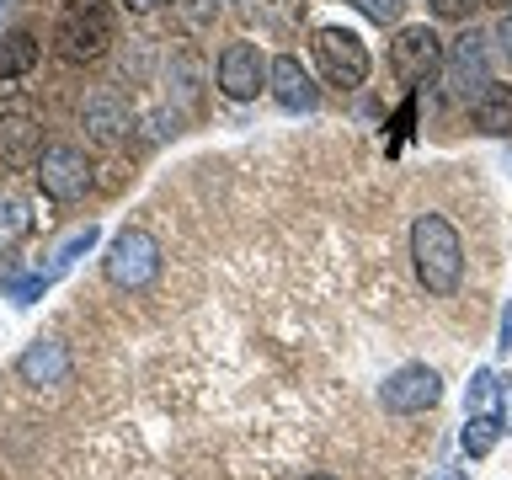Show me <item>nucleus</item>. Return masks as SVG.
<instances>
[{"label":"nucleus","instance_id":"nucleus-1","mask_svg":"<svg viewBox=\"0 0 512 480\" xmlns=\"http://www.w3.org/2000/svg\"><path fill=\"white\" fill-rule=\"evenodd\" d=\"M411 267H416V278H422L427 294H438V299H448L459 288V278H464V240H459V230L443 214H422L411 224Z\"/></svg>","mask_w":512,"mask_h":480},{"label":"nucleus","instance_id":"nucleus-2","mask_svg":"<svg viewBox=\"0 0 512 480\" xmlns=\"http://www.w3.org/2000/svg\"><path fill=\"white\" fill-rule=\"evenodd\" d=\"M107 43H112V6L107 0H70V6L59 11V27H54L59 59L91 64V59L107 54Z\"/></svg>","mask_w":512,"mask_h":480},{"label":"nucleus","instance_id":"nucleus-3","mask_svg":"<svg viewBox=\"0 0 512 480\" xmlns=\"http://www.w3.org/2000/svg\"><path fill=\"white\" fill-rule=\"evenodd\" d=\"M102 272H107V283L118 288V294H139V288H150L160 278V240L150 230H139V224H134V230H123L107 246Z\"/></svg>","mask_w":512,"mask_h":480},{"label":"nucleus","instance_id":"nucleus-4","mask_svg":"<svg viewBox=\"0 0 512 480\" xmlns=\"http://www.w3.org/2000/svg\"><path fill=\"white\" fill-rule=\"evenodd\" d=\"M443 86L459 96V102H475L480 91L491 86V38L480 27H464L454 48L443 59Z\"/></svg>","mask_w":512,"mask_h":480},{"label":"nucleus","instance_id":"nucleus-5","mask_svg":"<svg viewBox=\"0 0 512 480\" xmlns=\"http://www.w3.org/2000/svg\"><path fill=\"white\" fill-rule=\"evenodd\" d=\"M315 64L326 75V86H342V91H358L368 80V48L358 32L347 27H320L315 32Z\"/></svg>","mask_w":512,"mask_h":480},{"label":"nucleus","instance_id":"nucleus-6","mask_svg":"<svg viewBox=\"0 0 512 480\" xmlns=\"http://www.w3.org/2000/svg\"><path fill=\"white\" fill-rule=\"evenodd\" d=\"M32 171H38V187L54 203H75V198H86V187H91V160L80 144H43V155L32 160Z\"/></svg>","mask_w":512,"mask_h":480},{"label":"nucleus","instance_id":"nucleus-7","mask_svg":"<svg viewBox=\"0 0 512 480\" xmlns=\"http://www.w3.org/2000/svg\"><path fill=\"white\" fill-rule=\"evenodd\" d=\"M443 59H448V48L427 22L400 27L395 43H390V70H395V80H406V86H427L432 75H443Z\"/></svg>","mask_w":512,"mask_h":480},{"label":"nucleus","instance_id":"nucleus-8","mask_svg":"<svg viewBox=\"0 0 512 480\" xmlns=\"http://www.w3.org/2000/svg\"><path fill=\"white\" fill-rule=\"evenodd\" d=\"M438 400H443V379H438V368H427V363H406L379 384V406L395 411V416H422V411L438 406Z\"/></svg>","mask_w":512,"mask_h":480},{"label":"nucleus","instance_id":"nucleus-9","mask_svg":"<svg viewBox=\"0 0 512 480\" xmlns=\"http://www.w3.org/2000/svg\"><path fill=\"white\" fill-rule=\"evenodd\" d=\"M267 70L272 64L262 59L256 43H224V54L214 64V80H219V91L230 96V102H251V96L267 86Z\"/></svg>","mask_w":512,"mask_h":480},{"label":"nucleus","instance_id":"nucleus-10","mask_svg":"<svg viewBox=\"0 0 512 480\" xmlns=\"http://www.w3.org/2000/svg\"><path fill=\"white\" fill-rule=\"evenodd\" d=\"M267 86H272V102L283 112H315L320 107V86L310 80V70L294 59V54H278L267 70Z\"/></svg>","mask_w":512,"mask_h":480},{"label":"nucleus","instance_id":"nucleus-11","mask_svg":"<svg viewBox=\"0 0 512 480\" xmlns=\"http://www.w3.org/2000/svg\"><path fill=\"white\" fill-rule=\"evenodd\" d=\"M16 379L22 384H64L70 379V347L64 342H54V336H48V342H32L22 358H16Z\"/></svg>","mask_w":512,"mask_h":480},{"label":"nucleus","instance_id":"nucleus-12","mask_svg":"<svg viewBox=\"0 0 512 480\" xmlns=\"http://www.w3.org/2000/svg\"><path fill=\"white\" fill-rule=\"evenodd\" d=\"M80 123L91 128L96 139H123L128 128H134V112H128V102L112 86H102V91H91L86 96V107H80Z\"/></svg>","mask_w":512,"mask_h":480},{"label":"nucleus","instance_id":"nucleus-13","mask_svg":"<svg viewBox=\"0 0 512 480\" xmlns=\"http://www.w3.org/2000/svg\"><path fill=\"white\" fill-rule=\"evenodd\" d=\"M38 155H43V128L27 112H0V160L22 166V160H38Z\"/></svg>","mask_w":512,"mask_h":480},{"label":"nucleus","instance_id":"nucleus-14","mask_svg":"<svg viewBox=\"0 0 512 480\" xmlns=\"http://www.w3.org/2000/svg\"><path fill=\"white\" fill-rule=\"evenodd\" d=\"M470 123L480 128V134H491V139H507L512 134V86L491 80V86L470 102Z\"/></svg>","mask_w":512,"mask_h":480},{"label":"nucleus","instance_id":"nucleus-15","mask_svg":"<svg viewBox=\"0 0 512 480\" xmlns=\"http://www.w3.org/2000/svg\"><path fill=\"white\" fill-rule=\"evenodd\" d=\"M304 11H310V0H251L256 27H267V32H299Z\"/></svg>","mask_w":512,"mask_h":480},{"label":"nucleus","instance_id":"nucleus-16","mask_svg":"<svg viewBox=\"0 0 512 480\" xmlns=\"http://www.w3.org/2000/svg\"><path fill=\"white\" fill-rule=\"evenodd\" d=\"M38 54H43V43L32 38V32H11V38H0V80L27 75L32 64H38Z\"/></svg>","mask_w":512,"mask_h":480},{"label":"nucleus","instance_id":"nucleus-17","mask_svg":"<svg viewBox=\"0 0 512 480\" xmlns=\"http://www.w3.org/2000/svg\"><path fill=\"white\" fill-rule=\"evenodd\" d=\"M27 230H32V203H27V198H11V192H6V198H0V256L22 246Z\"/></svg>","mask_w":512,"mask_h":480},{"label":"nucleus","instance_id":"nucleus-18","mask_svg":"<svg viewBox=\"0 0 512 480\" xmlns=\"http://www.w3.org/2000/svg\"><path fill=\"white\" fill-rule=\"evenodd\" d=\"M91 246H96V224H80V230H70V235H64V240H59L54 251H48V267H38V272H43L48 283H54L59 272L70 267L75 256H80V251H91Z\"/></svg>","mask_w":512,"mask_h":480},{"label":"nucleus","instance_id":"nucleus-19","mask_svg":"<svg viewBox=\"0 0 512 480\" xmlns=\"http://www.w3.org/2000/svg\"><path fill=\"white\" fill-rule=\"evenodd\" d=\"M464 400H470V416H496V406H502V374H496V368H480Z\"/></svg>","mask_w":512,"mask_h":480},{"label":"nucleus","instance_id":"nucleus-20","mask_svg":"<svg viewBox=\"0 0 512 480\" xmlns=\"http://www.w3.org/2000/svg\"><path fill=\"white\" fill-rule=\"evenodd\" d=\"M496 432H502V422H496V416H470V422H464V432H459L464 454H470V459H486L491 448H496Z\"/></svg>","mask_w":512,"mask_h":480},{"label":"nucleus","instance_id":"nucleus-21","mask_svg":"<svg viewBox=\"0 0 512 480\" xmlns=\"http://www.w3.org/2000/svg\"><path fill=\"white\" fill-rule=\"evenodd\" d=\"M347 6H358L374 27H395L400 11H406V0H347Z\"/></svg>","mask_w":512,"mask_h":480},{"label":"nucleus","instance_id":"nucleus-22","mask_svg":"<svg viewBox=\"0 0 512 480\" xmlns=\"http://www.w3.org/2000/svg\"><path fill=\"white\" fill-rule=\"evenodd\" d=\"M0 288H6L16 304H32V299L48 288V278H43V272H32V278H0Z\"/></svg>","mask_w":512,"mask_h":480},{"label":"nucleus","instance_id":"nucleus-23","mask_svg":"<svg viewBox=\"0 0 512 480\" xmlns=\"http://www.w3.org/2000/svg\"><path fill=\"white\" fill-rule=\"evenodd\" d=\"M427 6H432V16H443V22H459V16H470L475 0H427Z\"/></svg>","mask_w":512,"mask_h":480},{"label":"nucleus","instance_id":"nucleus-24","mask_svg":"<svg viewBox=\"0 0 512 480\" xmlns=\"http://www.w3.org/2000/svg\"><path fill=\"white\" fill-rule=\"evenodd\" d=\"M496 352H512V304L502 310V336H496Z\"/></svg>","mask_w":512,"mask_h":480},{"label":"nucleus","instance_id":"nucleus-25","mask_svg":"<svg viewBox=\"0 0 512 480\" xmlns=\"http://www.w3.org/2000/svg\"><path fill=\"white\" fill-rule=\"evenodd\" d=\"M496 43H502V54L512 59V16H502V27H496Z\"/></svg>","mask_w":512,"mask_h":480},{"label":"nucleus","instance_id":"nucleus-26","mask_svg":"<svg viewBox=\"0 0 512 480\" xmlns=\"http://www.w3.org/2000/svg\"><path fill=\"white\" fill-rule=\"evenodd\" d=\"M427 480H470V470H432Z\"/></svg>","mask_w":512,"mask_h":480},{"label":"nucleus","instance_id":"nucleus-27","mask_svg":"<svg viewBox=\"0 0 512 480\" xmlns=\"http://www.w3.org/2000/svg\"><path fill=\"white\" fill-rule=\"evenodd\" d=\"M502 416L512 422V379H502Z\"/></svg>","mask_w":512,"mask_h":480},{"label":"nucleus","instance_id":"nucleus-28","mask_svg":"<svg viewBox=\"0 0 512 480\" xmlns=\"http://www.w3.org/2000/svg\"><path fill=\"white\" fill-rule=\"evenodd\" d=\"M128 11H155V6H166V0H123Z\"/></svg>","mask_w":512,"mask_h":480},{"label":"nucleus","instance_id":"nucleus-29","mask_svg":"<svg viewBox=\"0 0 512 480\" xmlns=\"http://www.w3.org/2000/svg\"><path fill=\"white\" fill-rule=\"evenodd\" d=\"M304 480H342V475H331V470H320V475H304Z\"/></svg>","mask_w":512,"mask_h":480},{"label":"nucleus","instance_id":"nucleus-30","mask_svg":"<svg viewBox=\"0 0 512 480\" xmlns=\"http://www.w3.org/2000/svg\"><path fill=\"white\" fill-rule=\"evenodd\" d=\"M491 6H512V0H491Z\"/></svg>","mask_w":512,"mask_h":480},{"label":"nucleus","instance_id":"nucleus-31","mask_svg":"<svg viewBox=\"0 0 512 480\" xmlns=\"http://www.w3.org/2000/svg\"><path fill=\"white\" fill-rule=\"evenodd\" d=\"M0 11H6V0H0Z\"/></svg>","mask_w":512,"mask_h":480}]
</instances>
